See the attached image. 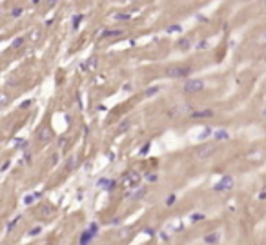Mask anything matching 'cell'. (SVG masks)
Returning <instances> with one entry per match:
<instances>
[{
  "label": "cell",
  "instance_id": "6",
  "mask_svg": "<svg viewBox=\"0 0 266 245\" xmlns=\"http://www.w3.org/2000/svg\"><path fill=\"white\" fill-rule=\"evenodd\" d=\"M144 194H146V189H135V191L131 189V191H128V192H126V196H128V198H131V200H137V198H142Z\"/></svg>",
  "mask_w": 266,
  "mask_h": 245
},
{
  "label": "cell",
  "instance_id": "2",
  "mask_svg": "<svg viewBox=\"0 0 266 245\" xmlns=\"http://www.w3.org/2000/svg\"><path fill=\"white\" fill-rule=\"evenodd\" d=\"M202 89H204V82L201 78H192V80H188L184 84V91L186 93H199Z\"/></svg>",
  "mask_w": 266,
  "mask_h": 245
},
{
  "label": "cell",
  "instance_id": "1",
  "mask_svg": "<svg viewBox=\"0 0 266 245\" xmlns=\"http://www.w3.org/2000/svg\"><path fill=\"white\" fill-rule=\"evenodd\" d=\"M215 151H217V145H213V144H204V145H201L199 149L195 151V156H197L199 160H208L212 154H215Z\"/></svg>",
  "mask_w": 266,
  "mask_h": 245
},
{
  "label": "cell",
  "instance_id": "22",
  "mask_svg": "<svg viewBox=\"0 0 266 245\" xmlns=\"http://www.w3.org/2000/svg\"><path fill=\"white\" fill-rule=\"evenodd\" d=\"M20 13H22V9H20V7H17V9H13V15H15V16H18Z\"/></svg>",
  "mask_w": 266,
  "mask_h": 245
},
{
  "label": "cell",
  "instance_id": "14",
  "mask_svg": "<svg viewBox=\"0 0 266 245\" xmlns=\"http://www.w3.org/2000/svg\"><path fill=\"white\" fill-rule=\"evenodd\" d=\"M120 35V31H104L102 33V38H109V36H117Z\"/></svg>",
  "mask_w": 266,
  "mask_h": 245
},
{
  "label": "cell",
  "instance_id": "7",
  "mask_svg": "<svg viewBox=\"0 0 266 245\" xmlns=\"http://www.w3.org/2000/svg\"><path fill=\"white\" fill-rule=\"evenodd\" d=\"M219 240H221V234L219 233H210V234L204 236V243H219Z\"/></svg>",
  "mask_w": 266,
  "mask_h": 245
},
{
  "label": "cell",
  "instance_id": "3",
  "mask_svg": "<svg viewBox=\"0 0 266 245\" xmlns=\"http://www.w3.org/2000/svg\"><path fill=\"white\" fill-rule=\"evenodd\" d=\"M233 187V176H230V174H224L221 180L215 183V191H230Z\"/></svg>",
  "mask_w": 266,
  "mask_h": 245
},
{
  "label": "cell",
  "instance_id": "23",
  "mask_svg": "<svg viewBox=\"0 0 266 245\" xmlns=\"http://www.w3.org/2000/svg\"><path fill=\"white\" fill-rule=\"evenodd\" d=\"M148 180H149V181H155V180H157V176H155V174H149Z\"/></svg>",
  "mask_w": 266,
  "mask_h": 245
},
{
  "label": "cell",
  "instance_id": "12",
  "mask_svg": "<svg viewBox=\"0 0 266 245\" xmlns=\"http://www.w3.org/2000/svg\"><path fill=\"white\" fill-rule=\"evenodd\" d=\"M49 138H51V133H49V129H44L42 133H40V140H46V142H48Z\"/></svg>",
  "mask_w": 266,
  "mask_h": 245
},
{
  "label": "cell",
  "instance_id": "10",
  "mask_svg": "<svg viewBox=\"0 0 266 245\" xmlns=\"http://www.w3.org/2000/svg\"><path fill=\"white\" fill-rule=\"evenodd\" d=\"M190 220H192L193 224H197V222H201V220H204V214H201V213H195V214H192V216H190Z\"/></svg>",
  "mask_w": 266,
  "mask_h": 245
},
{
  "label": "cell",
  "instance_id": "9",
  "mask_svg": "<svg viewBox=\"0 0 266 245\" xmlns=\"http://www.w3.org/2000/svg\"><path fill=\"white\" fill-rule=\"evenodd\" d=\"M38 196H40V192H37L35 196H33V194H28V196L24 198V203H26V205H29V203H33V202H35V198H38Z\"/></svg>",
  "mask_w": 266,
  "mask_h": 245
},
{
  "label": "cell",
  "instance_id": "16",
  "mask_svg": "<svg viewBox=\"0 0 266 245\" xmlns=\"http://www.w3.org/2000/svg\"><path fill=\"white\" fill-rule=\"evenodd\" d=\"M17 224H18V218H15L13 222H9V224H8V233H11V231H13V227H15Z\"/></svg>",
  "mask_w": 266,
  "mask_h": 245
},
{
  "label": "cell",
  "instance_id": "15",
  "mask_svg": "<svg viewBox=\"0 0 266 245\" xmlns=\"http://www.w3.org/2000/svg\"><path fill=\"white\" fill-rule=\"evenodd\" d=\"M40 233H42V227H33L29 231V236H38Z\"/></svg>",
  "mask_w": 266,
  "mask_h": 245
},
{
  "label": "cell",
  "instance_id": "19",
  "mask_svg": "<svg viewBox=\"0 0 266 245\" xmlns=\"http://www.w3.org/2000/svg\"><path fill=\"white\" fill-rule=\"evenodd\" d=\"M155 93H157V87H151V89H149V91H146V95H148V96H151V95H155Z\"/></svg>",
  "mask_w": 266,
  "mask_h": 245
},
{
  "label": "cell",
  "instance_id": "5",
  "mask_svg": "<svg viewBox=\"0 0 266 245\" xmlns=\"http://www.w3.org/2000/svg\"><path fill=\"white\" fill-rule=\"evenodd\" d=\"M97 233H93L91 229H88L86 233H82V236H80V245H89L91 243V240L95 238Z\"/></svg>",
  "mask_w": 266,
  "mask_h": 245
},
{
  "label": "cell",
  "instance_id": "24",
  "mask_svg": "<svg viewBox=\"0 0 266 245\" xmlns=\"http://www.w3.org/2000/svg\"><path fill=\"white\" fill-rule=\"evenodd\" d=\"M89 229H91L93 233H97V224H91V225H89Z\"/></svg>",
  "mask_w": 266,
  "mask_h": 245
},
{
  "label": "cell",
  "instance_id": "20",
  "mask_svg": "<svg viewBox=\"0 0 266 245\" xmlns=\"http://www.w3.org/2000/svg\"><path fill=\"white\" fill-rule=\"evenodd\" d=\"M75 163H77V162H75V158H71V160L68 162V169H71V167H75Z\"/></svg>",
  "mask_w": 266,
  "mask_h": 245
},
{
  "label": "cell",
  "instance_id": "8",
  "mask_svg": "<svg viewBox=\"0 0 266 245\" xmlns=\"http://www.w3.org/2000/svg\"><path fill=\"white\" fill-rule=\"evenodd\" d=\"M213 116V111L212 109H204V111H195L192 115V118H210Z\"/></svg>",
  "mask_w": 266,
  "mask_h": 245
},
{
  "label": "cell",
  "instance_id": "18",
  "mask_svg": "<svg viewBox=\"0 0 266 245\" xmlns=\"http://www.w3.org/2000/svg\"><path fill=\"white\" fill-rule=\"evenodd\" d=\"M215 136H217V140H223V138H228V134H226V133H217V134H215Z\"/></svg>",
  "mask_w": 266,
  "mask_h": 245
},
{
  "label": "cell",
  "instance_id": "4",
  "mask_svg": "<svg viewBox=\"0 0 266 245\" xmlns=\"http://www.w3.org/2000/svg\"><path fill=\"white\" fill-rule=\"evenodd\" d=\"M190 73V67H170L168 76H186Z\"/></svg>",
  "mask_w": 266,
  "mask_h": 245
},
{
  "label": "cell",
  "instance_id": "21",
  "mask_svg": "<svg viewBox=\"0 0 266 245\" xmlns=\"http://www.w3.org/2000/svg\"><path fill=\"white\" fill-rule=\"evenodd\" d=\"M210 131H212V129H204V133H202V134H201V138H206V136L210 134Z\"/></svg>",
  "mask_w": 266,
  "mask_h": 245
},
{
  "label": "cell",
  "instance_id": "13",
  "mask_svg": "<svg viewBox=\"0 0 266 245\" xmlns=\"http://www.w3.org/2000/svg\"><path fill=\"white\" fill-rule=\"evenodd\" d=\"M128 125H129V120H124V122H120V125L117 127V131H120V133H124V131L128 129Z\"/></svg>",
  "mask_w": 266,
  "mask_h": 245
},
{
  "label": "cell",
  "instance_id": "26",
  "mask_svg": "<svg viewBox=\"0 0 266 245\" xmlns=\"http://www.w3.org/2000/svg\"><path fill=\"white\" fill-rule=\"evenodd\" d=\"M261 198H266V192H261Z\"/></svg>",
  "mask_w": 266,
  "mask_h": 245
},
{
  "label": "cell",
  "instance_id": "17",
  "mask_svg": "<svg viewBox=\"0 0 266 245\" xmlns=\"http://www.w3.org/2000/svg\"><path fill=\"white\" fill-rule=\"evenodd\" d=\"M173 202H175V194H170V196H168V200H166V205H168V207H171V205H173Z\"/></svg>",
  "mask_w": 266,
  "mask_h": 245
},
{
  "label": "cell",
  "instance_id": "11",
  "mask_svg": "<svg viewBox=\"0 0 266 245\" xmlns=\"http://www.w3.org/2000/svg\"><path fill=\"white\" fill-rule=\"evenodd\" d=\"M111 181L109 180H106V178H102V180H98V187H106V189H111Z\"/></svg>",
  "mask_w": 266,
  "mask_h": 245
},
{
  "label": "cell",
  "instance_id": "27",
  "mask_svg": "<svg viewBox=\"0 0 266 245\" xmlns=\"http://www.w3.org/2000/svg\"><path fill=\"white\" fill-rule=\"evenodd\" d=\"M264 38H266V33H264Z\"/></svg>",
  "mask_w": 266,
  "mask_h": 245
},
{
  "label": "cell",
  "instance_id": "25",
  "mask_svg": "<svg viewBox=\"0 0 266 245\" xmlns=\"http://www.w3.org/2000/svg\"><path fill=\"white\" fill-rule=\"evenodd\" d=\"M146 234H149V236H153L155 233H153V229H146Z\"/></svg>",
  "mask_w": 266,
  "mask_h": 245
}]
</instances>
